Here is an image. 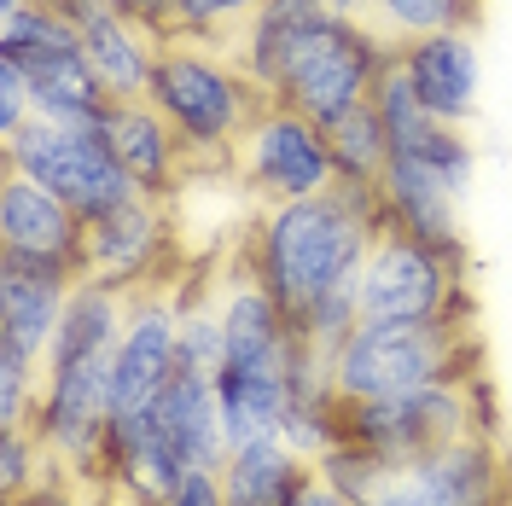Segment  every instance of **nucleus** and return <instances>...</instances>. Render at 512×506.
Segmentation results:
<instances>
[{
  "mask_svg": "<svg viewBox=\"0 0 512 506\" xmlns=\"http://www.w3.org/2000/svg\"><path fill=\"white\" fill-rule=\"evenodd\" d=\"M227 53L251 76L262 94L286 111H303L309 123L332 128L367 105L379 76L396 59V41L379 35L367 18H338V12H286L262 6L245 30L227 41Z\"/></svg>",
  "mask_w": 512,
  "mask_h": 506,
  "instance_id": "nucleus-1",
  "label": "nucleus"
},
{
  "mask_svg": "<svg viewBox=\"0 0 512 506\" xmlns=\"http://www.w3.org/2000/svg\"><path fill=\"white\" fill-rule=\"evenodd\" d=\"M384 227H390L384 192L338 181L315 198L268 204L256 216L251 239H245V262L286 303V315H303L309 303L332 297V291H350L361 280V262H367Z\"/></svg>",
  "mask_w": 512,
  "mask_h": 506,
  "instance_id": "nucleus-2",
  "label": "nucleus"
},
{
  "mask_svg": "<svg viewBox=\"0 0 512 506\" xmlns=\"http://www.w3.org/2000/svg\"><path fill=\"white\" fill-rule=\"evenodd\" d=\"M146 99L181 134L187 163L233 158V146L245 140L256 111L268 105V94L239 70L233 53H216L210 41H192V35H163V53H158Z\"/></svg>",
  "mask_w": 512,
  "mask_h": 506,
  "instance_id": "nucleus-3",
  "label": "nucleus"
},
{
  "mask_svg": "<svg viewBox=\"0 0 512 506\" xmlns=\"http://www.w3.org/2000/svg\"><path fill=\"white\" fill-rule=\"evenodd\" d=\"M472 326L466 315L454 320H361L350 344L332 355V384L344 402H379L425 384L472 379Z\"/></svg>",
  "mask_w": 512,
  "mask_h": 506,
  "instance_id": "nucleus-4",
  "label": "nucleus"
},
{
  "mask_svg": "<svg viewBox=\"0 0 512 506\" xmlns=\"http://www.w3.org/2000/svg\"><path fill=\"white\" fill-rule=\"evenodd\" d=\"M478 431H489V402H483L478 373L379 396V402H344V437L373 448L390 466H419L425 454L460 443V437H478Z\"/></svg>",
  "mask_w": 512,
  "mask_h": 506,
  "instance_id": "nucleus-5",
  "label": "nucleus"
},
{
  "mask_svg": "<svg viewBox=\"0 0 512 506\" xmlns=\"http://www.w3.org/2000/svg\"><path fill=\"white\" fill-rule=\"evenodd\" d=\"M0 158H6V169H24L30 181L59 192L82 222H99L117 204L140 198V187L128 181V169L117 163L99 128H64L47 117H30L12 140H0Z\"/></svg>",
  "mask_w": 512,
  "mask_h": 506,
  "instance_id": "nucleus-6",
  "label": "nucleus"
},
{
  "mask_svg": "<svg viewBox=\"0 0 512 506\" xmlns=\"http://www.w3.org/2000/svg\"><path fill=\"white\" fill-rule=\"evenodd\" d=\"M460 256H443L402 227H384L361 262L355 303L361 320H454L466 315V285H460Z\"/></svg>",
  "mask_w": 512,
  "mask_h": 506,
  "instance_id": "nucleus-7",
  "label": "nucleus"
},
{
  "mask_svg": "<svg viewBox=\"0 0 512 506\" xmlns=\"http://www.w3.org/2000/svg\"><path fill=\"white\" fill-rule=\"evenodd\" d=\"M233 169L239 181L268 198V204H286V198H315V192L338 187V169H332V146H326V128L309 123L303 111L286 105H262L256 123L245 128V140L233 146Z\"/></svg>",
  "mask_w": 512,
  "mask_h": 506,
  "instance_id": "nucleus-8",
  "label": "nucleus"
},
{
  "mask_svg": "<svg viewBox=\"0 0 512 506\" xmlns=\"http://www.w3.org/2000/svg\"><path fill=\"white\" fill-rule=\"evenodd\" d=\"M35 437L64 460L70 483L105 477V425H111V355L41 367V396L30 413Z\"/></svg>",
  "mask_w": 512,
  "mask_h": 506,
  "instance_id": "nucleus-9",
  "label": "nucleus"
},
{
  "mask_svg": "<svg viewBox=\"0 0 512 506\" xmlns=\"http://www.w3.org/2000/svg\"><path fill=\"white\" fill-rule=\"evenodd\" d=\"M512 489V460L495 448L489 431L425 454L419 466H402L379 501L367 506H501Z\"/></svg>",
  "mask_w": 512,
  "mask_h": 506,
  "instance_id": "nucleus-10",
  "label": "nucleus"
},
{
  "mask_svg": "<svg viewBox=\"0 0 512 506\" xmlns=\"http://www.w3.org/2000/svg\"><path fill=\"white\" fill-rule=\"evenodd\" d=\"M82 251H88V222L59 192L30 181L24 169H6V181H0V262L64 268L82 280Z\"/></svg>",
  "mask_w": 512,
  "mask_h": 506,
  "instance_id": "nucleus-11",
  "label": "nucleus"
},
{
  "mask_svg": "<svg viewBox=\"0 0 512 506\" xmlns=\"http://www.w3.org/2000/svg\"><path fill=\"white\" fill-rule=\"evenodd\" d=\"M181 367L175 344V297H158L152 285H140L128 297V326L111 349V419H134L163 396V384Z\"/></svg>",
  "mask_w": 512,
  "mask_h": 506,
  "instance_id": "nucleus-12",
  "label": "nucleus"
},
{
  "mask_svg": "<svg viewBox=\"0 0 512 506\" xmlns=\"http://www.w3.org/2000/svg\"><path fill=\"white\" fill-rule=\"evenodd\" d=\"M396 64L408 70L419 105H425L437 123H454V128L472 123L478 94H483V59H478V35H472V24L408 35V41L396 47Z\"/></svg>",
  "mask_w": 512,
  "mask_h": 506,
  "instance_id": "nucleus-13",
  "label": "nucleus"
},
{
  "mask_svg": "<svg viewBox=\"0 0 512 506\" xmlns=\"http://www.w3.org/2000/svg\"><path fill=\"white\" fill-rule=\"evenodd\" d=\"M169 256V222L163 198H128L111 216L88 222V251H82V280H105L117 291H140Z\"/></svg>",
  "mask_w": 512,
  "mask_h": 506,
  "instance_id": "nucleus-14",
  "label": "nucleus"
},
{
  "mask_svg": "<svg viewBox=\"0 0 512 506\" xmlns=\"http://www.w3.org/2000/svg\"><path fill=\"white\" fill-rule=\"evenodd\" d=\"M99 134L146 198H163L175 187V175L187 169V146L152 99H111V111L99 117Z\"/></svg>",
  "mask_w": 512,
  "mask_h": 506,
  "instance_id": "nucleus-15",
  "label": "nucleus"
},
{
  "mask_svg": "<svg viewBox=\"0 0 512 506\" xmlns=\"http://www.w3.org/2000/svg\"><path fill=\"white\" fill-rule=\"evenodd\" d=\"M384 216L390 227H402V233H414L425 245H437L443 256H460L466 262V233H460V192L448 187L437 169H425L419 158L408 152H396L390 169H384Z\"/></svg>",
  "mask_w": 512,
  "mask_h": 506,
  "instance_id": "nucleus-16",
  "label": "nucleus"
},
{
  "mask_svg": "<svg viewBox=\"0 0 512 506\" xmlns=\"http://www.w3.org/2000/svg\"><path fill=\"white\" fill-rule=\"evenodd\" d=\"M76 30H82L88 64L99 70V82H105L111 94L117 99H146L152 70H158V53H163V35L152 30V24H140V18H128V12H117V6L99 0Z\"/></svg>",
  "mask_w": 512,
  "mask_h": 506,
  "instance_id": "nucleus-17",
  "label": "nucleus"
},
{
  "mask_svg": "<svg viewBox=\"0 0 512 506\" xmlns=\"http://www.w3.org/2000/svg\"><path fill=\"white\" fill-rule=\"evenodd\" d=\"M70 291H76V274H64V268L0 262V344H18L47 361V344L59 332Z\"/></svg>",
  "mask_w": 512,
  "mask_h": 506,
  "instance_id": "nucleus-18",
  "label": "nucleus"
},
{
  "mask_svg": "<svg viewBox=\"0 0 512 506\" xmlns=\"http://www.w3.org/2000/svg\"><path fill=\"white\" fill-rule=\"evenodd\" d=\"M18 64V59H12ZM30 76V99H35V117L64 128H99V117L111 111V88L99 82V70L88 64L82 47H64V53H47V59L24 64Z\"/></svg>",
  "mask_w": 512,
  "mask_h": 506,
  "instance_id": "nucleus-19",
  "label": "nucleus"
},
{
  "mask_svg": "<svg viewBox=\"0 0 512 506\" xmlns=\"http://www.w3.org/2000/svg\"><path fill=\"white\" fill-rule=\"evenodd\" d=\"M210 379H216V402H222L227 448L251 443V437H280L286 402H291V361H268V367L222 361Z\"/></svg>",
  "mask_w": 512,
  "mask_h": 506,
  "instance_id": "nucleus-20",
  "label": "nucleus"
},
{
  "mask_svg": "<svg viewBox=\"0 0 512 506\" xmlns=\"http://www.w3.org/2000/svg\"><path fill=\"white\" fill-rule=\"evenodd\" d=\"M128 297L134 291H117V285H105V280H76V291H70V303H64V315H59V332L47 344V367L111 355L128 326Z\"/></svg>",
  "mask_w": 512,
  "mask_h": 506,
  "instance_id": "nucleus-21",
  "label": "nucleus"
},
{
  "mask_svg": "<svg viewBox=\"0 0 512 506\" xmlns=\"http://www.w3.org/2000/svg\"><path fill=\"white\" fill-rule=\"evenodd\" d=\"M309 477V460L286 437H251L233 443L222 460V489L227 506H286L291 489Z\"/></svg>",
  "mask_w": 512,
  "mask_h": 506,
  "instance_id": "nucleus-22",
  "label": "nucleus"
},
{
  "mask_svg": "<svg viewBox=\"0 0 512 506\" xmlns=\"http://www.w3.org/2000/svg\"><path fill=\"white\" fill-rule=\"evenodd\" d=\"M326 146H332V169L338 181H355V187H379L384 169H390V134H384L379 105H355L350 117L326 128Z\"/></svg>",
  "mask_w": 512,
  "mask_h": 506,
  "instance_id": "nucleus-23",
  "label": "nucleus"
},
{
  "mask_svg": "<svg viewBox=\"0 0 512 506\" xmlns=\"http://www.w3.org/2000/svg\"><path fill=\"white\" fill-rule=\"evenodd\" d=\"M472 12H478V0H367V24L379 35H390L396 47H402L408 35L472 24Z\"/></svg>",
  "mask_w": 512,
  "mask_h": 506,
  "instance_id": "nucleus-24",
  "label": "nucleus"
},
{
  "mask_svg": "<svg viewBox=\"0 0 512 506\" xmlns=\"http://www.w3.org/2000/svg\"><path fill=\"white\" fill-rule=\"evenodd\" d=\"M315 472L326 477L344 501L367 506V501H379L384 489H390V477L402 472V466H390V460H379L373 448H361V443H350V437H344L338 448H326V454L315 460Z\"/></svg>",
  "mask_w": 512,
  "mask_h": 506,
  "instance_id": "nucleus-25",
  "label": "nucleus"
},
{
  "mask_svg": "<svg viewBox=\"0 0 512 506\" xmlns=\"http://www.w3.org/2000/svg\"><path fill=\"white\" fill-rule=\"evenodd\" d=\"M373 105H379V117H384V134H390V152H414L419 140L437 128V117L419 105L414 94V82H408V70L390 59V70L379 76V88H373Z\"/></svg>",
  "mask_w": 512,
  "mask_h": 506,
  "instance_id": "nucleus-26",
  "label": "nucleus"
},
{
  "mask_svg": "<svg viewBox=\"0 0 512 506\" xmlns=\"http://www.w3.org/2000/svg\"><path fill=\"white\" fill-rule=\"evenodd\" d=\"M262 6L268 0H169V35H192V41L227 47Z\"/></svg>",
  "mask_w": 512,
  "mask_h": 506,
  "instance_id": "nucleus-27",
  "label": "nucleus"
},
{
  "mask_svg": "<svg viewBox=\"0 0 512 506\" xmlns=\"http://www.w3.org/2000/svg\"><path fill=\"white\" fill-rule=\"evenodd\" d=\"M30 117H35V99H30V76H24V64L0 59V140H12Z\"/></svg>",
  "mask_w": 512,
  "mask_h": 506,
  "instance_id": "nucleus-28",
  "label": "nucleus"
},
{
  "mask_svg": "<svg viewBox=\"0 0 512 506\" xmlns=\"http://www.w3.org/2000/svg\"><path fill=\"white\" fill-rule=\"evenodd\" d=\"M163 506H227L222 472H187L169 495H163Z\"/></svg>",
  "mask_w": 512,
  "mask_h": 506,
  "instance_id": "nucleus-29",
  "label": "nucleus"
},
{
  "mask_svg": "<svg viewBox=\"0 0 512 506\" xmlns=\"http://www.w3.org/2000/svg\"><path fill=\"white\" fill-rule=\"evenodd\" d=\"M286 506H355V501H344V495H338V489H332V483H326L315 466H309V477L291 489V501H286Z\"/></svg>",
  "mask_w": 512,
  "mask_h": 506,
  "instance_id": "nucleus-30",
  "label": "nucleus"
},
{
  "mask_svg": "<svg viewBox=\"0 0 512 506\" xmlns=\"http://www.w3.org/2000/svg\"><path fill=\"white\" fill-rule=\"evenodd\" d=\"M286 12H338V18H367V0H274Z\"/></svg>",
  "mask_w": 512,
  "mask_h": 506,
  "instance_id": "nucleus-31",
  "label": "nucleus"
},
{
  "mask_svg": "<svg viewBox=\"0 0 512 506\" xmlns=\"http://www.w3.org/2000/svg\"><path fill=\"white\" fill-rule=\"evenodd\" d=\"M12 506H76L64 489H53V495H30V501H12Z\"/></svg>",
  "mask_w": 512,
  "mask_h": 506,
  "instance_id": "nucleus-32",
  "label": "nucleus"
},
{
  "mask_svg": "<svg viewBox=\"0 0 512 506\" xmlns=\"http://www.w3.org/2000/svg\"><path fill=\"white\" fill-rule=\"evenodd\" d=\"M105 6H117V12H128V18H140V0H105ZM146 24V18H140Z\"/></svg>",
  "mask_w": 512,
  "mask_h": 506,
  "instance_id": "nucleus-33",
  "label": "nucleus"
},
{
  "mask_svg": "<svg viewBox=\"0 0 512 506\" xmlns=\"http://www.w3.org/2000/svg\"><path fill=\"white\" fill-rule=\"evenodd\" d=\"M501 506H512V489H507V501H501Z\"/></svg>",
  "mask_w": 512,
  "mask_h": 506,
  "instance_id": "nucleus-34",
  "label": "nucleus"
}]
</instances>
